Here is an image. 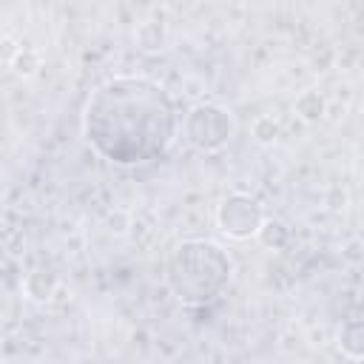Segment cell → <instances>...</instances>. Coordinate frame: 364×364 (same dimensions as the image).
Returning a JSON list of instances; mask_svg holds the SVG:
<instances>
[{
	"mask_svg": "<svg viewBox=\"0 0 364 364\" xmlns=\"http://www.w3.org/2000/svg\"><path fill=\"white\" fill-rule=\"evenodd\" d=\"M293 108H296V114L304 122H318L324 117V97L318 91H313V88H307V91H301L296 97V105Z\"/></svg>",
	"mask_w": 364,
	"mask_h": 364,
	"instance_id": "8",
	"label": "cell"
},
{
	"mask_svg": "<svg viewBox=\"0 0 364 364\" xmlns=\"http://www.w3.org/2000/svg\"><path fill=\"white\" fill-rule=\"evenodd\" d=\"M179 134L173 97L148 77H111L82 108V136L108 162L134 168L168 154Z\"/></svg>",
	"mask_w": 364,
	"mask_h": 364,
	"instance_id": "1",
	"label": "cell"
},
{
	"mask_svg": "<svg viewBox=\"0 0 364 364\" xmlns=\"http://www.w3.org/2000/svg\"><path fill=\"white\" fill-rule=\"evenodd\" d=\"M264 219L267 216L262 202L253 199L250 193H228L216 208V228L233 242L256 239Z\"/></svg>",
	"mask_w": 364,
	"mask_h": 364,
	"instance_id": "4",
	"label": "cell"
},
{
	"mask_svg": "<svg viewBox=\"0 0 364 364\" xmlns=\"http://www.w3.org/2000/svg\"><path fill=\"white\" fill-rule=\"evenodd\" d=\"M338 347L350 361H361L364 355V341H361V318H347L338 330Z\"/></svg>",
	"mask_w": 364,
	"mask_h": 364,
	"instance_id": "6",
	"label": "cell"
},
{
	"mask_svg": "<svg viewBox=\"0 0 364 364\" xmlns=\"http://www.w3.org/2000/svg\"><path fill=\"white\" fill-rule=\"evenodd\" d=\"M233 279V262L210 239H185L165 259V284L185 307L216 301Z\"/></svg>",
	"mask_w": 364,
	"mask_h": 364,
	"instance_id": "2",
	"label": "cell"
},
{
	"mask_svg": "<svg viewBox=\"0 0 364 364\" xmlns=\"http://www.w3.org/2000/svg\"><path fill=\"white\" fill-rule=\"evenodd\" d=\"M253 136L259 139V142H276V136H279V122L273 119V117H259L256 122H253Z\"/></svg>",
	"mask_w": 364,
	"mask_h": 364,
	"instance_id": "10",
	"label": "cell"
},
{
	"mask_svg": "<svg viewBox=\"0 0 364 364\" xmlns=\"http://www.w3.org/2000/svg\"><path fill=\"white\" fill-rule=\"evenodd\" d=\"M54 287H57V276L48 273V270H34V273H28V276L23 279V290H26V296H31V299H37V301L51 299Z\"/></svg>",
	"mask_w": 364,
	"mask_h": 364,
	"instance_id": "7",
	"label": "cell"
},
{
	"mask_svg": "<svg viewBox=\"0 0 364 364\" xmlns=\"http://www.w3.org/2000/svg\"><path fill=\"white\" fill-rule=\"evenodd\" d=\"M23 299H26L23 279L14 270L0 264V341H6L20 327Z\"/></svg>",
	"mask_w": 364,
	"mask_h": 364,
	"instance_id": "5",
	"label": "cell"
},
{
	"mask_svg": "<svg viewBox=\"0 0 364 364\" xmlns=\"http://www.w3.org/2000/svg\"><path fill=\"white\" fill-rule=\"evenodd\" d=\"M256 239H262L267 247H282V245L287 242V228H284L282 222L264 219V225H262V230H259V236H256Z\"/></svg>",
	"mask_w": 364,
	"mask_h": 364,
	"instance_id": "9",
	"label": "cell"
},
{
	"mask_svg": "<svg viewBox=\"0 0 364 364\" xmlns=\"http://www.w3.org/2000/svg\"><path fill=\"white\" fill-rule=\"evenodd\" d=\"M182 134H185V139L196 151L216 154V151H222L230 142V136H233V119L216 102H196L185 114V119H182Z\"/></svg>",
	"mask_w": 364,
	"mask_h": 364,
	"instance_id": "3",
	"label": "cell"
},
{
	"mask_svg": "<svg viewBox=\"0 0 364 364\" xmlns=\"http://www.w3.org/2000/svg\"><path fill=\"white\" fill-rule=\"evenodd\" d=\"M37 65H40V60H37V54H31V51H20L17 57H14V71L17 74H34L37 71Z\"/></svg>",
	"mask_w": 364,
	"mask_h": 364,
	"instance_id": "11",
	"label": "cell"
}]
</instances>
